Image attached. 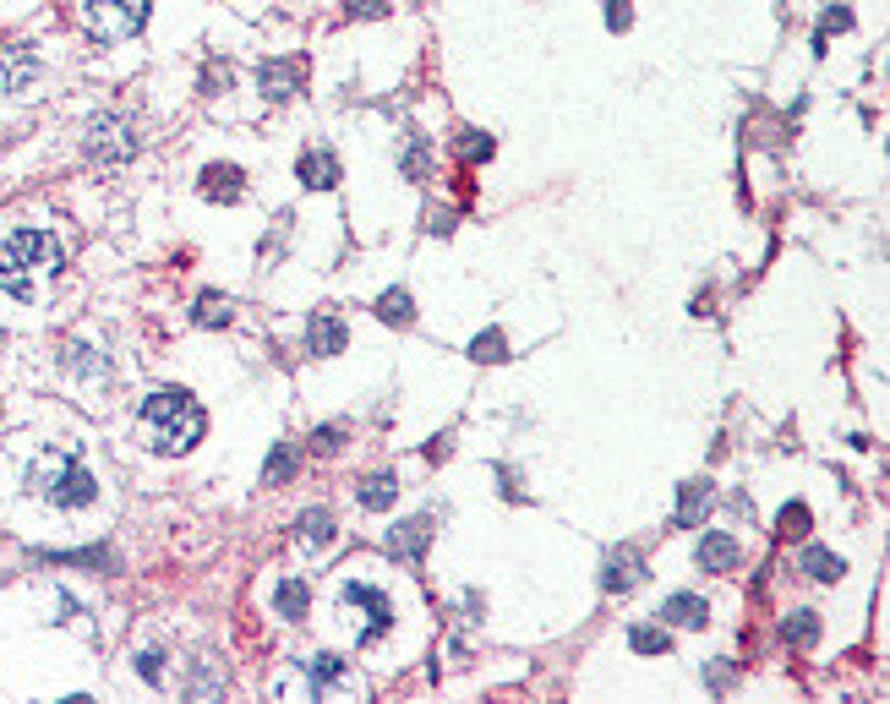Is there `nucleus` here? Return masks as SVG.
<instances>
[{
    "label": "nucleus",
    "instance_id": "obj_1",
    "mask_svg": "<svg viewBox=\"0 0 890 704\" xmlns=\"http://www.w3.org/2000/svg\"><path fill=\"white\" fill-rule=\"evenodd\" d=\"M61 268H66V257H61V240L50 230H17L0 246V284L17 300H39L45 284L61 279Z\"/></svg>",
    "mask_w": 890,
    "mask_h": 704
},
{
    "label": "nucleus",
    "instance_id": "obj_2",
    "mask_svg": "<svg viewBox=\"0 0 890 704\" xmlns=\"http://www.w3.org/2000/svg\"><path fill=\"white\" fill-rule=\"evenodd\" d=\"M143 427H148V437H154L159 454H186V448H197V437L208 432V416H203V405H197L192 394L159 388V394L143 399Z\"/></svg>",
    "mask_w": 890,
    "mask_h": 704
},
{
    "label": "nucleus",
    "instance_id": "obj_3",
    "mask_svg": "<svg viewBox=\"0 0 890 704\" xmlns=\"http://www.w3.org/2000/svg\"><path fill=\"white\" fill-rule=\"evenodd\" d=\"M28 486H34L39 497H50L56 508H88V503L99 497L94 470H88L77 454H66V448L39 454V459H34V470H28Z\"/></svg>",
    "mask_w": 890,
    "mask_h": 704
},
{
    "label": "nucleus",
    "instance_id": "obj_4",
    "mask_svg": "<svg viewBox=\"0 0 890 704\" xmlns=\"http://www.w3.org/2000/svg\"><path fill=\"white\" fill-rule=\"evenodd\" d=\"M148 12L154 0H88V28L99 45H121L148 28Z\"/></svg>",
    "mask_w": 890,
    "mask_h": 704
},
{
    "label": "nucleus",
    "instance_id": "obj_5",
    "mask_svg": "<svg viewBox=\"0 0 890 704\" xmlns=\"http://www.w3.org/2000/svg\"><path fill=\"white\" fill-rule=\"evenodd\" d=\"M344 606H355L361 617H366V628H361V644H371L377 633H388V622H393V606H388V595L382 590H371V584H344Z\"/></svg>",
    "mask_w": 890,
    "mask_h": 704
},
{
    "label": "nucleus",
    "instance_id": "obj_6",
    "mask_svg": "<svg viewBox=\"0 0 890 704\" xmlns=\"http://www.w3.org/2000/svg\"><path fill=\"white\" fill-rule=\"evenodd\" d=\"M88 153H94V159H126V153H137L132 121H121V115H99V121L88 126Z\"/></svg>",
    "mask_w": 890,
    "mask_h": 704
},
{
    "label": "nucleus",
    "instance_id": "obj_7",
    "mask_svg": "<svg viewBox=\"0 0 890 704\" xmlns=\"http://www.w3.org/2000/svg\"><path fill=\"white\" fill-rule=\"evenodd\" d=\"M645 579V552L639 546H618L612 557H607V568H601V590L607 595H623V590H634Z\"/></svg>",
    "mask_w": 890,
    "mask_h": 704
},
{
    "label": "nucleus",
    "instance_id": "obj_8",
    "mask_svg": "<svg viewBox=\"0 0 890 704\" xmlns=\"http://www.w3.org/2000/svg\"><path fill=\"white\" fill-rule=\"evenodd\" d=\"M716 508V492H710V481H683L678 486V508H672V524L678 530H694V524H705V514Z\"/></svg>",
    "mask_w": 890,
    "mask_h": 704
},
{
    "label": "nucleus",
    "instance_id": "obj_9",
    "mask_svg": "<svg viewBox=\"0 0 890 704\" xmlns=\"http://www.w3.org/2000/svg\"><path fill=\"white\" fill-rule=\"evenodd\" d=\"M344 338H350V328L339 322V311H312V322H306V349H312V356H339Z\"/></svg>",
    "mask_w": 890,
    "mask_h": 704
},
{
    "label": "nucleus",
    "instance_id": "obj_10",
    "mask_svg": "<svg viewBox=\"0 0 890 704\" xmlns=\"http://www.w3.org/2000/svg\"><path fill=\"white\" fill-rule=\"evenodd\" d=\"M295 170H301V186H306V192H333V186H339V159H333L328 148H306Z\"/></svg>",
    "mask_w": 890,
    "mask_h": 704
},
{
    "label": "nucleus",
    "instance_id": "obj_11",
    "mask_svg": "<svg viewBox=\"0 0 890 704\" xmlns=\"http://www.w3.org/2000/svg\"><path fill=\"white\" fill-rule=\"evenodd\" d=\"M737 541L732 535H721V530H705V541H699V552H694V563L705 568V573H732L737 568Z\"/></svg>",
    "mask_w": 890,
    "mask_h": 704
},
{
    "label": "nucleus",
    "instance_id": "obj_12",
    "mask_svg": "<svg viewBox=\"0 0 890 704\" xmlns=\"http://www.w3.org/2000/svg\"><path fill=\"white\" fill-rule=\"evenodd\" d=\"M426 546H431V519H426V514H420V519H404V524L388 535V552L404 557V563H420Z\"/></svg>",
    "mask_w": 890,
    "mask_h": 704
},
{
    "label": "nucleus",
    "instance_id": "obj_13",
    "mask_svg": "<svg viewBox=\"0 0 890 704\" xmlns=\"http://www.w3.org/2000/svg\"><path fill=\"white\" fill-rule=\"evenodd\" d=\"M241 192H246V175L235 164H208L203 170V197L208 202H235Z\"/></svg>",
    "mask_w": 890,
    "mask_h": 704
},
{
    "label": "nucleus",
    "instance_id": "obj_14",
    "mask_svg": "<svg viewBox=\"0 0 890 704\" xmlns=\"http://www.w3.org/2000/svg\"><path fill=\"white\" fill-rule=\"evenodd\" d=\"M257 83H263V99H290L301 88V66L295 61H268L257 72Z\"/></svg>",
    "mask_w": 890,
    "mask_h": 704
},
{
    "label": "nucleus",
    "instance_id": "obj_15",
    "mask_svg": "<svg viewBox=\"0 0 890 704\" xmlns=\"http://www.w3.org/2000/svg\"><path fill=\"white\" fill-rule=\"evenodd\" d=\"M361 508H371V514H382V508H393V497H399V475H388V470H377V475H366L361 481Z\"/></svg>",
    "mask_w": 890,
    "mask_h": 704
},
{
    "label": "nucleus",
    "instance_id": "obj_16",
    "mask_svg": "<svg viewBox=\"0 0 890 704\" xmlns=\"http://www.w3.org/2000/svg\"><path fill=\"white\" fill-rule=\"evenodd\" d=\"M661 617H667L672 628H705V622H710V606H705L699 595H672V601L661 606Z\"/></svg>",
    "mask_w": 890,
    "mask_h": 704
},
{
    "label": "nucleus",
    "instance_id": "obj_17",
    "mask_svg": "<svg viewBox=\"0 0 890 704\" xmlns=\"http://www.w3.org/2000/svg\"><path fill=\"white\" fill-rule=\"evenodd\" d=\"M273 606H279V617L301 622V617H306V606H312V584H306V579H284V584L273 590Z\"/></svg>",
    "mask_w": 890,
    "mask_h": 704
},
{
    "label": "nucleus",
    "instance_id": "obj_18",
    "mask_svg": "<svg viewBox=\"0 0 890 704\" xmlns=\"http://www.w3.org/2000/svg\"><path fill=\"white\" fill-rule=\"evenodd\" d=\"M803 573L819 579V584H836V579L846 573V563H841L836 552H825V546H808V552H803Z\"/></svg>",
    "mask_w": 890,
    "mask_h": 704
},
{
    "label": "nucleus",
    "instance_id": "obj_19",
    "mask_svg": "<svg viewBox=\"0 0 890 704\" xmlns=\"http://www.w3.org/2000/svg\"><path fill=\"white\" fill-rule=\"evenodd\" d=\"M377 317H382L388 328H410V322H415V300H410V289H388V295L377 300Z\"/></svg>",
    "mask_w": 890,
    "mask_h": 704
},
{
    "label": "nucleus",
    "instance_id": "obj_20",
    "mask_svg": "<svg viewBox=\"0 0 890 704\" xmlns=\"http://www.w3.org/2000/svg\"><path fill=\"white\" fill-rule=\"evenodd\" d=\"M230 311H235V306H230L224 295H214V289H208V295H197L192 322H197V328H224V322H230Z\"/></svg>",
    "mask_w": 890,
    "mask_h": 704
},
{
    "label": "nucleus",
    "instance_id": "obj_21",
    "mask_svg": "<svg viewBox=\"0 0 890 704\" xmlns=\"http://www.w3.org/2000/svg\"><path fill=\"white\" fill-rule=\"evenodd\" d=\"M454 153H460L465 164H487V159L498 153V143H492L487 132H460V143H454Z\"/></svg>",
    "mask_w": 890,
    "mask_h": 704
},
{
    "label": "nucleus",
    "instance_id": "obj_22",
    "mask_svg": "<svg viewBox=\"0 0 890 704\" xmlns=\"http://www.w3.org/2000/svg\"><path fill=\"white\" fill-rule=\"evenodd\" d=\"M808 524H814V519H808V508H803V503H787V508L776 514V535H781V541H803V535H808Z\"/></svg>",
    "mask_w": 890,
    "mask_h": 704
},
{
    "label": "nucleus",
    "instance_id": "obj_23",
    "mask_svg": "<svg viewBox=\"0 0 890 704\" xmlns=\"http://www.w3.org/2000/svg\"><path fill=\"white\" fill-rule=\"evenodd\" d=\"M471 361H509V338L498 333V328H487V333H476V344H471Z\"/></svg>",
    "mask_w": 890,
    "mask_h": 704
},
{
    "label": "nucleus",
    "instance_id": "obj_24",
    "mask_svg": "<svg viewBox=\"0 0 890 704\" xmlns=\"http://www.w3.org/2000/svg\"><path fill=\"white\" fill-rule=\"evenodd\" d=\"M781 633H787V644H797V650H808V644L819 639V617H814V612H792Z\"/></svg>",
    "mask_w": 890,
    "mask_h": 704
},
{
    "label": "nucleus",
    "instance_id": "obj_25",
    "mask_svg": "<svg viewBox=\"0 0 890 704\" xmlns=\"http://www.w3.org/2000/svg\"><path fill=\"white\" fill-rule=\"evenodd\" d=\"M306 677L322 682V688H339V682H344V660H339V655H312V660H306Z\"/></svg>",
    "mask_w": 890,
    "mask_h": 704
},
{
    "label": "nucleus",
    "instance_id": "obj_26",
    "mask_svg": "<svg viewBox=\"0 0 890 704\" xmlns=\"http://www.w3.org/2000/svg\"><path fill=\"white\" fill-rule=\"evenodd\" d=\"M328 541H333V519H328L322 508L306 514V519H301V546H328Z\"/></svg>",
    "mask_w": 890,
    "mask_h": 704
},
{
    "label": "nucleus",
    "instance_id": "obj_27",
    "mask_svg": "<svg viewBox=\"0 0 890 704\" xmlns=\"http://www.w3.org/2000/svg\"><path fill=\"white\" fill-rule=\"evenodd\" d=\"M629 644H634L639 655H667V650H672V633H667V628H634Z\"/></svg>",
    "mask_w": 890,
    "mask_h": 704
},
{
    "label": "nucleus",
    "instance_id": "obj_28",
    "mask_svg": "<svg viewBox=\"0 0 890 704\" xmlns=\"http://www.w3.org/2000/svg\"><path fill=\"white\" fill-rule=\"evenodd\" d=\"M841 28H852V12H846V7H830V12L819 17V34H814V50L825 55V45H830V34H841Z\"/></svg>",
    "mask_w": 890,
    "mask_h": 704
},
{
    "label": "nucleus",
    "instance_id": "obj_29",
    "mask_svg": "<svg viewBox=\"0 0 890 704\" xmlns=\"http://www.w3.org/2000/svg\"><path fill=\"white\" fill-rule=\"evenodd\" d=\"M290 475H295V448H290V443H279V448H273V459H268V470H263V481H268V486H279V481H290Z\"/></svg>",
    "mask_w": 890,
    "mask_h": 704
},
{
    "label": "nucleus",
    "instance_id": "obj_30",
    "mask_svg": "<svg viewBox=\"0 0 890 704\" xmlns=\"http://www.w3.org/2000/svg\"><path fill=\"white\" fill-rule=\"evenodd\" d=\"M426 170H431V148H426V137H410V153H404V175H410V181H426Z\"/></svg>",
    "mask_w": 890,
    "mask_h": 704
},
{
    "label": "nucleus",
    "instance_id": "obj_31",
    "mask_svg": "<svg viewBox=\"0 0 890 704\" xmlns=\"http://www.w3.org/2000/svg\"><path fill=\"white\" fill-rule=\"evenodd\" d=\"M629 23H634V12H629V0H607V28H612V34H623Z\"/></svg>",
    "mask_w": 890,
    "mask_h": 704
},
{
    "label": "nucleus",
    "instance_id": "obj_32",
    "mask_svg": "<svg viewBox=\"0 0 890 704\" xmlns=\"http://www.w3.org/2000/svg\"><path fill=\"white\" fill-rule=\"evenodd\" d=\"M344 7H350V17H382L388 0H344Z\"/></svg>",
    "mask_w": 890,
    "mask_h": 704
},
{
    "label": "nucleus",
    "instance_id": "obj_33",
    "mask_svg": "<svg viewBox=\"0 0 890 704\" xmlns=\"http://www.w3.org/2000/svg\"><path fill=\"white\" fill-rule=\"evenodd\" d=\"M159 660H164V655H154V650H148V655H137V666H143V677H148V682H159V677H164V666H159Z\"/></svg>",
    "mask_w": 890,
    "mask_h": 704
},
{
    "label": "nucleus",
    "instance_id": "obj_34",
    "mask_svg": "<svg viewBox=\"0 0 890 704\" xmlns=\"http://www.w3.org/2000/svg\"><path fill=\"white\" fill-rule=\"evenodd\" d=\"M426 230H431V235H449V230H454V213H437V208H431V213H426Z\"/></svg>",
    "mask_w": 890,
    "mask_h": 704
},
{
    "label": "nucleus",
    "instance_id": "obj_35",
    "mask_svg": "<svg viewBox=\"0 0 890 704\" xmlns=\"http://www.w3.org/2000/svg\"><path fill=\"white\" fill-rule=\"evenodd\" d=\"M333 448H339V427H322L317 432V454H333Z\"/></svg>",
    "mask_w": 890,
    "mask_h": 704
}]
</instances>
